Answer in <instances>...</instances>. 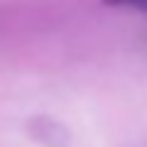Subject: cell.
Instances as JSON below:
<instances>
[{
	"label": "cell",
	"mask_w": 147,
	"mask_h": 147,
	"mask_svg": "<svg viewBox=\"0 0 147 147\" xmlns=\"http://www.w3.org/2000/svg\"><path fill=\"white\" fill-rule=\"evenodd\" d=\"M103 3L113 7H132V10L147 12V0H103Z\"/></svg>",
	"instance_id": "6da1fadb"
}]
</instances>
